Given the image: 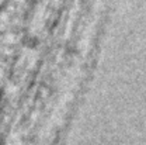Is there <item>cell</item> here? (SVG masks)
I'll use <instances>...</instances> for the list:
<instances>
[{
    "mask_svg": "<svg viewBox=\"0 0 146 145\" xmlns=\"http://www.w3.org/2000/svg\"><path fill=\"white\" fill-rule=\"evenodd\" d=\"M0 76H1V73H0Z\"/></svg>",
    "mask_w": 146,
    "mask_h": 145,
    "instance_id": "obj_1",
    "label": "cell"
}]
</instances>
